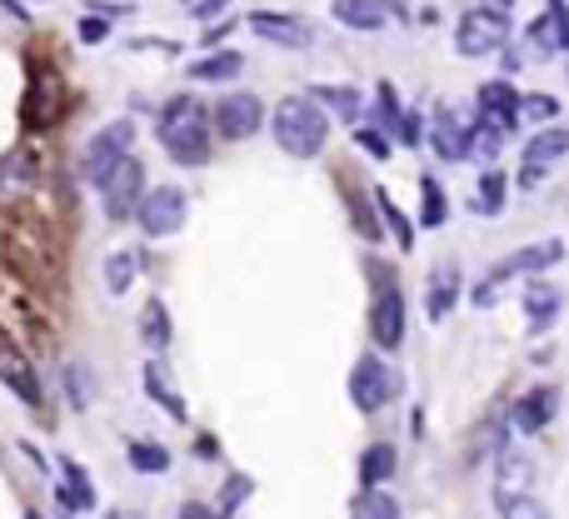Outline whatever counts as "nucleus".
I'll list each match as a JSON object with an SVG mask.
<instances>
[{
    "label": "nucleus",
    "mask_w": 569,
    "mask_h": 519,
    "mask_svg": "<svg viewBox=\"0 0 569 519\" xmlns=\"http://www.w3.org/2000/svg\"><path fill=\"white\" fill-rule=\"evenodd\" d=\"M155 135H160V145H166L170 160H180V166L210 160V110H205L195 95H175V100L160 110Z\"/></svg>",
    "instance_id": "nucleus-1"
},
{
    "label": "nucleus",
    "mask_w": 569,
    "mask_h": 519,
    "mask_svg": "<svg viewBox=\"0 0 569 519\" xmlns=\"http://www.w3.org/2000/svg\"><path fill=\"white\" fill-rule=\"evenodd\" d=\"M270 125H275V145H280L284 155H295V160L320 155L325 141H330V116H325L310 95H284L280 106H275Z\"/></svg>",
    "instance_id": "nucleus-2"
},
{
    "label": "nucleus",
    "mask_w": 569,
    "mask_h": 519,
    "mask_svg": "<svg viewBox=\"0 0 569 519\" xmlns=\"http://www.w3.org/2000/svg\"><path fill=\"white\" fill-rule=\"evenodd\" d=\"M505 40H510V21H505V11H489V5L464 11L460 25H455V50L460 56H495Z\"/></svg>",
    "instance_id": "nucleus-3"
},
{
    "label": "nucleus",
    "mask_w": 569,
    "mask_h": 519,
    "mask_svg": "<svg viewBox=\"0 0 569 519\" xmlns=\"http://www.w3.org/2000/svg\"><path fill=\"white\" fill-rule=\"evenodd\" d=\"M141 195H145V166L135 155H120L116 166L106 170V180H100V205H106L110 220H125L141 205Z\"/></svg>",
    "instance_id": "nucleus-4"
},
{
    "label": "nucleus",
    "mask_w": 569,
    "mask_h": 519,
    "mask_svg": "<svg viewBox=\"0 0 569 519\" xmlns=\"http://www.w3.org/2000/svg\"><path fill=\"white\" fill-rule=\"evenodd\" d=\"M131 145H135V125H131V120H110L106 130H95L90 145H85V155H81L85 180H90V185H100V180H106V170L116 166L120 155H131Z\"/></svg>",
    "instance_id": "nucleus-5"
},
{
    "label": "nucleus",
    "mask_w": 569,
    "mask_h": 519,
    "mask_svg": "<svg viewBox=\"0 0 569 519\" xmlns=\"http://www.w3.org/2000/svg\"><path fill=\"white\" fill-rule=\"evenodd\" d=\"M141 230L150 240H170L185 225V210H190V201H185V190H175V185H160V190H150V195H141Z\"/></svg>",
    "instance_id": "nucleus-6"
},
{
    "label": "nucleus",
    "mask_w": 569,
    "mask_h": 519,
    "mask_svg": "<svg viewBox=\"0 0 569 519\" xmlns=\"http://www.w3.org/2000/svg\"><path fill=\"white\" fill-rule=\"evenodd\" d=\"M390 395H395L390 365H385L379 354H365V360H360V365L350 370V400H355V410L379 414L385 405H390Z\"/></svg>",
    "instance_id": "nucleus-7"
},
{
    "label": "nucleus",
    "mask_w": 569,
    "mask_h": 519,
    "mask_svg": "<svg viewBox=\"0 0 569 519\" xmlns=\"http://www.w3.org/2000/svg\"><path fill=\"white\" fill-rule=\"evenodd\" d=\"M210 125L220 130L226 141H250V135L265 125V106L255 100V95L235 90V95H226V100L210 110Z\"/></svg>",
    "instance_id": "nucleus-8"
},
{
    "label": "nucleus",
    "mask_w": 569,
    "mask_h": 519,
    "mask_svg": "<svg viewBox=\"0 0 569 519\" xmlns=\"http://www.w3.org/2000/svg\"><path fill=\"white\" fill-rule=\"evenodd\" d=\"M390 15H400V21H404L410 11L395 5V0H335V21L350 25V31H360V36H375Z\"/></svg>",
    "instance_id": "nucleus-9"
},
{
    "label": "nucleus",
    "mask_w": 569,
    "mask_h": 519,
    "mask_svg": "<svg viewBox=\"0 0 569 519\" xmlns=\"http://www.w3.org/2000/svg\"><path fill=\"white\" fill-rule=\"evenodd\" d=\"M565 260V240H545V245H530V250H514L510 260H499L495 265V275H489V290H499V280H510V275H540V270H549V265H559Z\"/></svg>",
    "instance_id": "nucleus-10"
},
{
    "label": "nucleus",
    "mask_w": 569,
    "mask_h": 519,
    "mask_svg": "<svg viewBox=\"0 0 569 519\" xmlns=\"http://www.w3.org/2000/svg\"><path fill=\"white\" fill-rule=\"evenodd\" d=\"M0 379H5V385H11L25 405H40V379H36V370H31V360H25L21 345H15L5 330H0Z\"/></svg>",
    "instance_id": "nucleus-11"
},
{
    "label": "nucleus",
    "mask_w": 569,
    "mask_h": 519,
    "mask_svg": "<svg viewBox=\"0 0 569 519\" xmlns=\"http://www.w3.org/2000/svg\"><path fill=\"white\" fill-rule=\"evenodd\" d=\"M370 335H375V345L379 350H395L400 345V335H404V300H400V290H379L375 295V305H370Z\"/></svg>",
    "instance_id": "nucleus-12"
},
{
    "label": "nucleus",
    "mask_w": 569,
    "mask_h": 519,
    "mask_svg": "<svg viewBox=\"0 0 569 519\" xmlns=\"http://www.w3.org/2000/svg\"><path fill=\"white\" fill-rule=\"evenodd\" d=\"M60 106H65V95H60V81L56 71H36V81H31V95H25V125L40 130L50 125V120H60Z\"/></svg>",
    "instance_id": "nucleus-13"
},
{
    "label": "nucleus",
    "mask_w": 569,
    "mask_h": 519,
    "mask_svg": "<svg viewBox=\"0 0 569 519\" xmlns=\"http://www.w3.org/2000/svg\"><path fill=\"white\" fill-rule=\"evenodd\" d=\"M250 31L265 40H275V46H310V25L295 21V15H275V11H255L250 15Z\"/></svg>",
    "instance_id": "nucleus-14"
},
{
    "label": "nucleus",
    "mask_w": 569,
    "mask_h": 519,
    "mask_svg": "<svg viewBox=\"0 0 569 519\" xmlns=\"http://www.w3.org/2000/svg\"><path fill=\"white\" fill-rule=\"evenodd\" d=\"M555 405H559L555 389H530V395L514 405V430H520V435H540V430L555 420Z\"/></svg>",
    "instance_id": "nucleus-15"
},
{
    "label": "nucleus",
    "mask_w": 569,
    "mask_h": 519,
    "mask_svg": "<svg viewBox=\"0 0 569 519\" xmlns=\"http://www.w3.org/2000/svg\"><path fill=\"white\" fill-rule=\"evenodd\" d=\"M429 141H435L439 160H470V155H464V145H470V130L455 120V110H439L435 130H429Z\"/></svg>",
    "instance_id": "nucleus-16"
},
{
    "label": "nucleus",
    "mask_w": 569,
    "mask_h": 519,
    "mask_svg": "<svg viewBox=\"0 0 569 519\" xmlns=\"http://www.w3.org/2000/svg\"><path fill=\"white\" fill-rule=\"evenodd\" d=\"M480 110H485V120H495L499 130H510L514 116H520V95L505 81H489V85H480Z\"/></svg>",
    "instance_id": "nucleus-17"
},
{
    "label": "nucleus",
    "mask_w": 569,
    "mask_h": 519,
    "mask_svg": "<svg viewBox=\"0 0 569 519\" xmlns=\"http://www.w3.org/2000/svg\"><path fill=\"white\" fill-rule=\"evenodd\" d=\"M60 474H65V484L56 490L60 505H65V509H90V505H95V484H90V474H85L75 460H60Z\"/></svg>",
    "instance_id": "nucleus-18"
},
{
    "label": "nucleus",
    "mask_w": 569,
    "mask_h": 519,
    "mask_svg": "<svg viewBox=\"0 0 569 519\" xmlns=\"http://www.w3.org/2000/svg\"><path fill=\"white\" fill-rule=\"evenodd\" d=\"M530 480H534V464L524 455H505L495 474V499H510V495H530Z\"/></svg>",
    "instance_id": "nucleus-19"
},
{
    "label": "nucleus",
    "mask_w": 569,
    "mask_h": 519,
    "mask_svg": "<svg viewBox=\"0 0 569 519\" xmlns=\"http://www.w3.org/2000/svg\"><path fill=\"white\" fill-rule=\"evenodd\" d=\"M524 315H530V330H549L559 319V290L555 285H530V295H524Z\"/></svg>",
    "instance_id": "nucleus-20"
},
{
    "label": "nucleus",
    "mask_w": 569,
    "mask_h": 519,
    "mask_svg": "<svg viewBox=\"0 0 569 519\" xmlns=\"http://www.w3.org/2000/svg\"><path fill=\"white\" fill-rule=\"evenodd\" d=\"M245 71V60L235 56V50H215V56H205V60H195V65H190V75H195V81H235V75Z\"/></svg>",
    "instance_id": "nucleus-21"
},
{
    "label": "nucleus",
    "mask_w": 569,
    "mask_h": 519,
    "mask_svg": "<svg viewBox=\"0 0 569 519\" xmlns=\"http://www.w3.org/2000/svg\"><path fill=\"white\" fill-rule=\"evenodd\" d=\"M395 445H370L365 455H360V480H365V490H375V484H385L395 474Z\"/></svg>",
    "instance_id": "nucleus-22"
},
{
    "label": "nucleus",
    "mask_w": 569,
    "mask_h": 519,
    "mask_svg": "<svg viewBox=\"0 0 569 519\" xmlns=\"http://www.w3.org/2000/svg\"><path fill=\"white\" fill-rule=\"evenodd\" d=\"M569 150V130H545V135H534L530 145H524V166H555L559 155Z\"/></svg>",
    "instance_id": "nucleus-23"
},
{
    "label": "nucleus",
    "mask_w": 569,
    "mask_h": 519,
    "mask_svg": "<svg viewBox=\"0 0 569 519\" xmlns=\"http://www.w3.org/2000/svg\"><path fill=\"white\" fill-rule=\"evenodd\" d=\"M455 300H460V275L455 270H435V280H429V319H445L455 310Z\"/></svg>",
    "instance_id": "nucleus-24"
},
{
    "label": "nucleus",
    "mask_w": 569,
    "mask_h": 519,
    "mask_svg": "<svg viewBox=\"0 0 569 519\" xmlns=\"http://www.w3.org/2000/svg\"><path fill=\"white\" fill-rule=\"evenodd\" d=\"M135 270H141V260L131 255V250H116V255L106 260V290L110 295H125L135 280Z\"/></svg>",
    "instance_id": "nucleus-25"
},
{
    "label": "nucleus",
    "mask_w": 569,
    "mask_h": 519,
    "mask_svg": "<svg viewBox=\"0 0 569 519\" xmlns=\"http://www.w3.org/2000/svg\"><path fill=\"white\" fill-rule=\"evenodd\" d=\"M499 145H505V130L495 125V120H480V130L470 135V145H464V155H474V160H485V166H495Z\"/></svg>",
    "instance_id": "nucleus-26"
},
{
    "label": "nucleus",
    "mask_w": 569,
    "mask_h": 519,
    "mask_svg": "<svg viewBox=\"0 0 569 519\" xmlns=\"http://www.w3.org/2000/svg\"><path fill=\"white\" fill-rule=\"evenodd\" d=\"M145 389H150V400L160 405V410H170L175 420H185V400H180L175 389L166 385V375H160V365H145Z\"/></svg>",
    "instance_id": "nucleus-27"
},
{
    "label": "nucleus",
    "mask_w": 569,
    "mask_h": 519,
    "mask_svg": "<svg viewBox=\"0 0 569 519\" xmlns=\"http://www.w3.org/2000/svg\"><path fill=\"white\" fill-rule=\"evenodd\" d=\"M370 195H375V205H379V215H385V225H390V230H395V240H400L404 250L415 245V225L404 220V210H400V205H395L390 195H385V190H370Z\"/></svg>",
    "instance_id": "nucleus-28"
},
{
    "label": "nucleus",
    "mask_w": 569,
    "mask_h": 519,
    "mask_svg": "<svg viewBox=\"0 0 569 519\" xmlns=\"http://www.w3.org/2000/svg\"><path fill=\"white\" fill-rule=\"evenodd\" d=\"M131 464L135 470H145V474H160V470H170V449H160V445H150V439H131Z\"/></svg>",
    "instance_id": "nucleus-29"
},
{
    "label": "nucleus",
    "mask_w": 569,
    "mask_h": 519,
    "mask_svg": "<svg viewBox=\"0 0 569 519\" xmlns=\"http://www.w3.org/2000/svg\"><path fill=\"white\" fill-rule=\"evenodd\" d=\"M474 210H480V215H499V210H505V176H499L495 166L480 176V201H474Z\"/></svg>",
    "instance_id": "nucleus-30"
},
{
    "label": "nucleus",
    "mask_w": 569,
    "mask_h": 519,
    "mask_svg": "<svg viewBox=\"0 0 569 519\" xmlns=\"http://www.w3.org/2000/svg\"><path fill=\"white\" fill-rule=\"evenodd\" d=\"M350 519H400V505H395L390 495H379V484H375V490H365V495L355 499V515Z\"/></svg>",
    "instance_id": "nucleus-31"
},
{
    "label": "nucleus",
    "mask_w": 569,
    "mask_h": 519,
    "mask_svg": "<svg viewBox=\"0 0 569 519\" xmlns=\"http://www.w3.org/2000/svg\"><path fill=\"white\" fill-rule=\"evenodd\" d=\"M141 330H145V340H150L155 350H166V345H170V315H166V305H160V300H150V305H145Z\"/></svg>",
    "instance_id": "nucleus-32"
},
{
    "label": "nucleus",
    "mask_w": 569,
    "mask_h": 519,
    "mask_svg": "<svg viewBox=\"0 0 569 519\" xmlns=\"http://www.w3.org/2000/svg\"><path fill=\"white\" fill-rule=\"evenodd\" d=\"M499 515L505 519H549V509L534 495H510V499H499Z\"/></svg>",
    "instance_id": "nucleus-33"
},
{
    "label": "nucleus",
    "mask_w": 569,
    "mask_h": 519,
    "mask_svg": "<svg viewBox=\"0 0 569 519\" xmlns=\"http://www.w3.org/2000/svg\"><path fill=\"white\" fill-rule=\"evenodd\" d=\"M315 106H330V110H340V116H360V95L355 90H340V85H325V90H315Z\"/></svg>",
    "instance_id": "nucleus-34"
},
{
    "label": "nucleus",
    "mask_w": 569,
    "mask_h": 519,
    "mask_svg": "<svg viewBox=\"0 0 569 519\" xmlns=\"http://www.w3.org/2000/svg\"><path fill=\"white\" fill-rule=\"evenodd\" d=\"M355 141H360V150H365L370 160H390V141H385V135H379L375 125H360V130H355Z\"/></svg>",
    "instance_id": "nucleus-35"
},
{
    "label": "nucleus",
    "mask_w": 569,
    "mask_h": 519,
    "mask_svg": "<svg viewBox=\"0 0 569 519\" xmlns=\"http://www.w3.org/2000/svg\"><path fill=\"white\" fill-rule=\"evenodd\" d=\"M520 116L549 120V116H559V100H555V95H520Z\"/></svg>",
    "instance_id": "nucleus-36"
},
{
    "label": "nucleus",
    "mask_w": 569,
    "mask_h": 519,
    "mask_svg": "<svg viewBox=\"0 0 569 519\" xmlns=\"http://www.w3.org/2000/svg\"><path fill=\"white\" fill-rule=\"evenodd\" d=\"M425 225H445V190L435 185V180H425V215H420Z\"/></svg>",
    "instance_id": "nucleus-37"
},
{
    "label": "nucleus",
    "mask_w": 569,
    "mask_h": 519,
    "mask_svg": "<svg viewBox=\"0 0 569 519\" xmlns=\"http://www.w3.org/2000/svg\"><path fill=\"white\" fill-rule=\"evenodd\" d=\"M65 379H71V405H75V410H85V405H90V385H85V370L71 365V370H65Z\"/></svg>",
    "instance_id": "nucleus-38"
},
{
    "label": "nucleus",
    "mask_w": 569,
    "mask_h": 519,
    "mask_svg": "<svg viewBox=\"0 0 569 519\" xmlns=\"http://www.w3.org/2000/svg\"><path fill=\"white\" fill-rule=\"evenodd\" d=\"M375 100H379V125H395V116H400V100H395V90H390V85H379V90H375Z\"/></svg>",
    "instance_id": "nucleus-39"
},
{
    "label": "nucleus",
    "mask_w": 569,
    "mask_h": 519,
    "mask_svg": "<svg viewBox=\"0 0 569 519\" xmlns=\"http://www.w3.org/2000/svg\"><path fill=\"white\" fill-rule=\"evenodd\" d=\"M395 135H400L404 145L420 141V116H415V110H400V116H395Z\"/></svg>",
    "instance_id": "nucleus-40"
},
{
    "label": "nucleus",
    "mask_w": 569,
    "mask_h": 519,
    "mask_svg": "<svg viewBox=\"0 0 569 519\" xmlns=\"http://www.w3.org/2000/svg\"><path fill=\"white\" fill-rule=\"evenodd\" d=\"M350 205H355V220H360V236L365 240H379V220L375 215L365 210V201H360V195H350Z\"/></svg>",
    "instance_id": "nucleus-41"
},
{
    "label": "nucleus",
    "mask_w": 569,
    "mask_h": 519,
    "mask_svg": "<svg viewBox=\"0 0 569 519\" xmlns=\"http://www.w3.org/2000/svg\"><path fill=\"white\" fill-rule=\"evenodd\" d=\"M81 40H85V46H100V40H106V21H90V15H85V21H81Z\"/></svg>",
    "instance_id": "nucleus-42"
},
{
    "label": "nucleus",
    "mask_w": 569,
    "mask_h": 519,
    "mask_svg": "<svg viewBox=\"0 0 569 519\" xmlns=\"http://www.w3.org/2000/svg\"><path fill=\"white\" fill-rule=\"evenodd\" d=\"M180 519H220L210 505H201V499H190V505H180Z\"/></svg>",
    "instance_id": "nucleus-43"
},
{
    "label": "nucleus",
    "mask_w": 569,
    "mask_h": 519,
    "mask_svg": "<svg viewBox=\"0 0 569 519\" xmlns=\"http://www.w3.org/2000/svg\"><path fill=\"white\" fill-rule=\"evenodd\" d=\"M245 490H250V480H235V484H230V490H226V499H220V515H226V509H235V499L245 495Z\"/></svg>",
    "instance_id": "nucleus-44"
},
{
    "label": "nucleus",
    "mask_w": 569,
    "mask_h": 519,
    "mask_svg": "<svg viewBox=\"0 0 569 519\" xmlns=\"http://www.w3.org/2000/svg\"><path fill=\"white\" fill-rule=\"evenodd\" d=\"M226 5H230V0H201V5H195V15H205V21H210V15L226 11Z\"/></svg>",
    "instance_id": "nucleus-45"
},
{
    "label": "nucleus",
    "mask_w": 569,
    "mask_h": 519,
    "mask_svg": "<svg viewBox=\"0 0 569 519\" xmlns=\"http://www.w3.org/2000/svg\"><path fill=\"white\" fill-rule=\"evenodd\" d=\"M25 519H40V515H36V509H31V515H25Z\"/></svg>",
    "instance_id": "nucleus-46"
}]
</instances>
